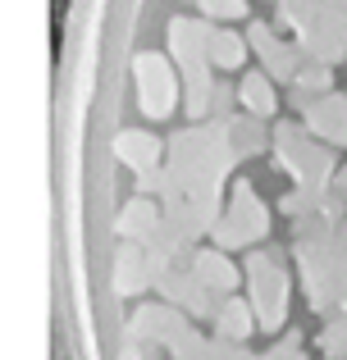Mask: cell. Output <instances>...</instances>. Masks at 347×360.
<instances>
[{
  "label": "cell",
  "mask_w": 347,
  "mask_h": 360,
  "mask_svg": "<svg viewBox=\"0 0 347 360\" xmlns=\"http://www.w3.org/2000/svg\"><path fill=\"white\" fill-rule=\"evenodd\" d=\"M306 123H311V132L324 137V141H347V101H339V96L315 101V105L306 110Z\"/></svg>",
  "instance_id": "277c9868"
},
{
  "label": "cell",
  "mask_w": 347,
  "mask_h": 360,
  "mask_svg": "<svg viewBox=\"0 0 347 360\" xmlns=\"http://www.w3.org/2000/svg\"><path fill=\"white\" fill-rule=\"evenodd\" d=\"M297 82H302V87H320L324 91V87H329V73H324V69H306Z\"/></svg>",
  "instance_id": "7c38bea8"
},
{
  "label": "cell",
  "mask_w": 347,
  "mask_h": 360,
  "mask_svg": "<svg viewBox=\"0 0 347 360\" xmlns=\"http://www.w3.org/2000/svg\"><path fill=\"white\" fill-rule=\"evenodd\" d=\"M238 96H242V105H247L251 115H270V110H275V87L265 82V73H247L242 87H238Z\"/></svg>",
  "instance_id": "ba28073f"
},
{
  "label": "cell",
  "mask_w": 347,
  "mask_h": 360,
  "mask_svg": "<svg viewBox=\"0 0 347 360\" xmlns=\"http://www.w3.org/2000/svg\"><path fill=\"white\" fill-rule=\"evenodd\" d=\"M220 328H224V338H247L251 333V310L242 301H229L224 315H220Z\"/></svg>",
  "instance_id": "30bf717a"
},
{
  "label": "cell",
  "mask_w": 347,
  "mask_h": 360,
  "mask_svg": "<svg viewBox=\"0 0 347 360\" xmlns=\"http://www.w3.org/2000/svg\"><path fill=\"white\" fill-rule=\"evenodd\" d=\"M201 9L215 18H242L247 14V0H201Z\"/></svg>",
  "instance_id": "8fae6325"
},
{
  "label": "cell",
  "mask_w": 347,
  "mask_h": 360,
  "mask_svg": "<svg viewBox=\"0 0 347 360\" xmlns=\"http://www.w3.org/2000/svg\"><path fill=\"white\" fill-rule=\"evenodd\" d=\"M206 60L220 64V69H233V64H242V37H233V32H210Z\"/></svg>",
  "instance_id": "9c48e42d"
},
{
  "label": "cell",
  "mask_w": 347,
  "mask_h": 360,
  "mask_svg": "<svg viewBox=\"0 0 347 360\" xmlns=\"http://www.w3.org/2000/svg\"><path fill=\"white\" fill-rule=\"evenodd\" d=\"M133 69H137V96H142V110L151 119H165L174 110V96H178L170 64H165L160 55H137Z\"/></svg>",
  "instance_id": "6da1fadb"
},
{
  "label": "cell",
  "mask_w": 347,
  "mask_h": 360,
  "mask_svg": "<svg viewBox=\"0 0 347 360\" xmlns=\"http://www.w3.org/2000/svg\"><path fill=\"white\" fill-rule=\"evenodd\" d=\"M196 278H201V288H210V292H233L238 274H233V264L224 260V255L206 251V255H196Z\"/></svg>",
  "instance_id": "8992f818"
},
{
  "label": "cell",
  "mask_w": 347,
  "mask_h": 360,
  "mask_svg": "<svg viewBox=\"0 0 347 360\" xmlns=\"http://www.w3.org/2000/svg\"><path fill=\"white\" fill-rule=\"evenodd\" d=\"M119 160L133 169H151L160 160V141L146 137V132H119Z\"/></svg>",
  "instance_id": "5b68a950"
},
{
  "label": "cell",
  "mask_w": 347,
  "mask_h": 360,
  "mask_svg": "<svg viewBox=\"0 0 347 360\" xmlns=\"http://www.w3.org/2000/svg\"><path fill=\"white\" fill-rule=\"evenodd\" d=\"M251 46L265 55V64H270V73H275V78H297V73H293V55L275 41V32H270V27H251Z\"/></svg>",
  "instance_id": "52a82bcc"
},
{
  "label": "cell",
  "mask_w": 347,
  "mask_h": 360,
  "mask_svg": "<svg viewBox=\"0 0 347 360\" xmlns=\"http://www.w3.org/2000/svg\"><path fill=\"white\" fill-rule=\"evenodd\" d=\"M224 219H233V224H220V242H251V238H260L265 233V210H260V201H256V192L251 187H238L233 192V205H229V214Z\"/></svg>",
  "instance_id": "7a4b0ae2"
},
{
  "label": "cell",
  "mask_w": 347,
  "mask_h": 360,
  "mask_svg": "<svg viewBox=\"0 0 347 360\" xmlns=\"http://www.w3.org/2000/svg\"><path fill=\"white\" fill-rule=\"evenodd\" d=\"M251 278H256V310H260V324L265 328H279L284 324V310H288V301H284V274L275 269L270 260H251Z\"/></svg>",
  "instance_id": "3957f363"
}]
</instances>
